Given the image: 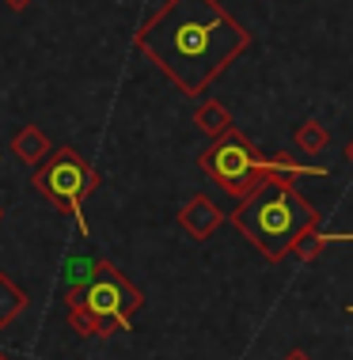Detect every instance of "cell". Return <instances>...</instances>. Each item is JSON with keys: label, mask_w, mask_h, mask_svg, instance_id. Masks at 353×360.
Here are the masks:
<instances>
[{"label": "cell", "mask_w": 353, "mask_h": 360, "mask_svg": "<svg viewBox=\"0 0 353 360\" xmlns=\"http://www.w3.org/2000/svg\"><path fill=\"white\" fill-rule=\"evenodd\" d=\"M133 42L186 99H202L251 46V31L221 0H163Z\"/></svg>", "instance_id": "1"}, {"label": "cell", "mask_w": 353, "mask_h": 360, "mask_svg": "<svg viewBox=\"0 0 353 360\" xmlns=\"http://www.w3.org/2000/svg\"><path fill=\"white\" fill-rule=\"evenodd\" d=\"M228 220L235 224V231L247 236V243H254V250L270 262L289 258L292 247L319 228L316 205H311L308 198H300L289 174H270V179H262L247 198L235 201Z\"/></svg>", "instance_id": "2"}, {"label": "cell", "mask_w": 353, "mask_h": 360, "mask_svg": "<svg viewBox=\"0 0 353 360\" xmlns=\"http://www.w3.org/2000/svg\"><path fill=\"white\" fill-rule=\"evenodd\" d=\"M65 307L68 326L80 338H114L118 330H130L133 315L144 307V296L114 262L99 258L84 285L65 292Z\"/></svg>", "instance_id": "3"}, {"label": "cell", "mask_w": 353, "mask_h": 360, "mask_svg": "<svg viewBox=\"0 0 353 360\" xmlns=\"http://www.w3.org/2000/svg\"><path fill=\"white\" fill-rule=\"evenodd\" d=\"M198 167L209 174L224 193H232L235 201L247 198V193L259 186L262 179H270V174H289V179H297V174H323V167H304V163H297L285 152L262 155L240 129H228L224 137L213 141L209 148L198 155Z\"/></svg>", "instance_id": "4"}, {"label": "cell", "mask_w": 353, "mask_h": 360, "mask_svg": "<svg viewBox=\"0 0 353 360\" xmlns=\"http://www.w3.org/2000/svg\"><path fill=\"white\" fill-rule=\"evenodd\" d=\"M35 190L42 193V198H50L61 212L68 217H76V228L87 236V220H84V201L92 198L95 190H99V171L92 167V163L84 160L76 148H54L46 155V163H38L35 167Z\"/></svg>", "instance_id": "5"}, {"label": "cell", "mask_w": 353, "mask_h": 360, "mask_svg": "<svg viewBox=\"0 0 353 360\" xmlns=\"http://www.w3.org/2000/svg\"><path fill=\"white\" fill-rule=\"evenodd\" d=\"M224 220H228V212L217 209V201L205 198V193H194V198L179 209V228H182L190 239H198V243L209 239Z\"/></svg>", "instance_id": "6"}, {"label": "cell", "mask_w": 353, "mask_h": 360, "mask_svg": "<svg viewBox=\"0 0 353 360\" xmlns=\"http://www.w3.org/2000/svg\"><path fill=\"white\" fill-rule=\"evenodd\" d=\"M50 152H54V144H50V137H46L38 125H23V129L12 137V155L23 163V167H31V171L38 167V163H46Z\"/></svg>", "instance_id": "7"}, {"label": "cell", "mask_w": 353, "mask_h": 360, "mask_svg": "<svg viewBox=\"0 0 353 360\" xmlns=\"http://www.w3.org/2000/svg\"><path fill=\"white\" fill-rule=\"evenodd\" d=\"M194 122H198V129L205 133V137H224L228 129H235V122H232V114H228V106L217 103V99H205L198 110H194Z\"/></svg>", "instance_id": "8"}, {"label": "cell", "mask_w": 353, "mask_h": 360, "mask_svg": "<svg viewBox=\"0 0 353 360\" xmlns=\"http://www.w3.org/2000/svg\"><path fill=\"white\" fill-rule=\"evenodd\" d=\"M23 311H27V292L19 288L8 274H0V330L12 326Z\"/></svg>", "instance_id": "9"}, {"label": "cell", "mask_w": 353, "mask_h": 360, "mask_svg": "<svg viewBox=\"0 0 353 360\" xmlns=\"http://www.w3.org/2000/svg\"><path fill=\"white\" fill-rule=\"evenodd\" d=\"M327 141H330V133H327V125L323 122H300L297 125V133H292V144H297V152H323L327 148Z\"/></svg>", "instance_id": "10"}, {"label": "cell", "mask_w": 353, "mask_h": 360, "mask_svg": "<svg viewBox=\"0 0 353 360\" xmlns=\"http://www.w3.org/2000/svg\"><path fill=\"white\" fill-rule=\"evenodd\" d=\"M323 250H327V243H323V236H316V231H311V236H304L297 247H292V255H300L304 262H316Z\"/></svg>", "instance_id": "11"}, {"label": "cell", "mask_w": 353, "mask_h": 360, "mask_svg": "<svg viewBox=\"0 0 353 360\" xmlns=\"http://www.w3.org/2000/svg\"><path fill=\"white\" fill-rule=\"evenodd\" d=\"M281 360H311V353H304V349H292V353H285Z\"/></svg>", "instance_id": "12"}, {"label": "cell", "mask_w": 353, "mask_h": 360, "mask_svg": "<svg viewBox=\"0 0 353 360\" xmlns=\"http://www.w3.org/2000/svg\"><path fill=\"white\" fill-rule=\"evenodd\" d=\"M323 243H327V247H330V243H353V231H349V236H323Z\"/></svg>", "instance_id": "13"}, {"label": "cell", "mask_w": 353, "mask_h": 360, "mask_svg": "<svg viewBox=\"0 0 353 360\" xmlns=\"http://www.w3.org/2000/svg\"><path fill=\"white\" fill-rule=\"evenodd\" d=\"M4 4H8V8H12V12H23V8H27V4H31V0H4Z\"/></svg>", "instance_id": "14"}, {"label": "cell", "mask_w": 353, "mask_h": 360, "mask_svg": "<svg viewBox=\"0 0 353 360\" xmlns=\"http://www.w3.org/2000/svg\"><path fill=\"white\" fill-rule=\"evenodd\" d=\"M346 160L353 163V141H349V148H346Z\"/></svg>", "instance_id": "15"}, {"label": "cell", "mask_w": 353, "mask_h": 360, "mask_svg": "<svg viewBox=\"0 0 353 360\" xmlns=\"http://www.w3.org/2000/svg\"><path fill=\"white\" fill-rule=\"evenodd\" d=\"M0 360H8V353H4V349H0Z\"/></svg>", "instance_id": "16"}, {"label": "cell", "mask_w": 353, "mask_h": 360, "mask_svg": "<svg viewBox=\"0 0 353 360\" xmlns=\"http://www.w3.org/2000/svg\"><path fill=\"white\" fill-rule=\"evenodd\" d=\"M0 220H4V205H0Z\"/></svg>", "instance_id": "17"}]
</instances>
